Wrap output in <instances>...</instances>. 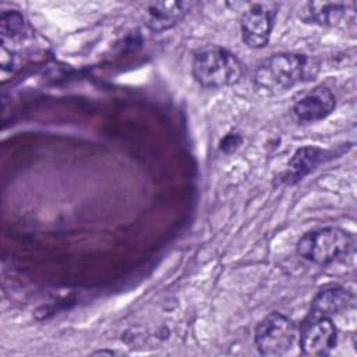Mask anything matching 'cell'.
Here are the masks:
<instances>
[{
    "mask_svg": "<svg viewBox=\"0 0 357 357\" xmlns=\"http://www.w3.org/2000/svg\"><path fill=\"white\" fill-rule=\"evenodd\" d=\"M321 151L317 148H303L298 149L294 158L291 159V174L296 177H303L307 172H310L321 159Z\"/></svg>",
    "mask_w": 357,
    "mask_h": 357,
    "instance_id": "cell-11",
    "label": "cell"
},
{
    "mask_svg": "<svg viewBox=\"0 0 357 357\" xmlns=\"http://www.w3.org/2000/svg\"><path fill=\"white\" fill-rule=\"evenodd\" d=\"M192 75L205 88H223L237 84L243 75V68L233 53L218 46H209L194 54Z\"/></svg>",
    "mask_w": 357,
    "mask_h": 357,
    "instance_id": "cell-2",
    "label": "cell"
},
{
    "mask_svg": "<svg viewBox=\"0 0 357 357\" xmlns=\"http://www.w3.org/2000/svg\"><path fill=\"white\" fill-rule=\"evenodd\" d=\"M336 106V98L326 86H317L303 95L293 106V114L301 123L325 119Z\"/></svg>",
    "mask_w": 357,
    "mask_h": 357,
    "instance_id": "cell-7",
    "label": "cell"
},
{
    "mask_svg": "<svg viewBox=\"0 0 357 357\" xmlns=\"http://www.w3.org/2000/svg\"><path fill=\"white\" fill-rule=\"evenodd\" d=\"M319 67L305 54L282 53L266 59L255 71V84L266 92H283L300 82L312 79Z\"/></svg>",
    "mask_w": 357,
    "mask_h": 357,
    "instance_id": "cell-1",
    "label": "cell"
},
{
    "mask_svg": "<svg viewBox=\"0 0 357 357\" xmlns=\"http://www.w3.org/2000/svg\"><path fill=\"white\" fill-rule=\"evenodd\" d=\"M191 7L184 1H152L142 6L144 24L152 31H166L178 24Z\"/></svg>",
    "mask_w": 357,
    "mask_h": 357,
    "instance_id": "cell-8",
    "label": "cell"
},
{
    "mask_svg": "<svg viewBox=\"0 0 357 357\" xmlns=\"http://www.w3.org/2000/svg\"><path fill=\"white\" fill-rule=\"evenodd\" d=\"M297 339L296 324L283 314L266 315L255 329V344L264 356H282L287 353Z\"/></svg>",
    "mask_w": 357,
    "mask_h": 357,
    "instance_id": "cell-4",
    "label": "cell"
},
{
    "mask_svg": "<svg viewBox=\"0 0 357 357\" xmlns=\"http://www.w3.org/2000/svg\"><path fill=\"white\" fill-rule=\"evenodd\" d=\"M337 331L331 317L308 314L300 329V349L305 356H326L336 346Z\"/></svg>",
    "mask_w": 357,
    "mask_h": 357,
    "instance_id": "cell-6",
    "label": "cell"
},
{
    "mask_svg": "<svg viewBox=\"0 0 357 357\" xmlns=\"http://www.w3.org/2000/svg\"><path fill=\"white\" fill-rule=\"evenodd\" d=\"M353 6V3L343 1H310L304 4L303 10L300 11V17L310 24L333 26L347 17L349 8Z\"/></svg>",
    "mask_w": 357,
    "mask_h": 357,
    "instance_id": "cell-9",
    "label": "cell"
},
{
    "mask_svg": "<svg viewBox=\"0 0 357 357\" xmlns=\"http://www.w3.org/2000/svg\"><path fill=\"white\" fill-rule=\"evenodd\" d=\"M24 29H25V21H24V17L18 11L3 13V15H1V35H3V38L10 36L13 39V38L21 36Z\"/></svg>",
    "mask_w": 357,
    "mask_h": 357,
    "instance_id": "cell-12",
    "label": "cell"
},
{
    "mask_svg": "<svg viewBox=\"0 0 357 357\" xmlns=\"http://www.w3.org/2000/svg\"><path fill=\"white\" fill-rule=\"evenodd\" d=\"M354 250V237L340 227H321L305 233L297 243V252L304 259L328 265Z\"/></svg>",
    "mask_w": 357,
    "mask_h": 357,
    "instance_id": "cell-3",
    "label": "cell"
},
{
    "mask_svg": "<svg viewBox=\"0 0 357 357\" xmlns=\"http://www.w3.org/2000/svg\"><path fill=\"white\" fill-rule=\"evenodd\" d=\"M278 4L275 3H254L241 15L240 29L243 42L252 47H264L271 36Z\"/></svg>",
    "mask_w": 357,
    "mask_h": 357,
    "instance_id": "cell-5",
    "label": "cell"
},
{
    "mask_svg": "<svg viewBox=\"0 0 357 357\" xmlns=\"http://www.w3.org/2000/svg\"><path fill=\"white\" fill-rule=\"evenodd\" d=\"M353 305V294L340 286L319 290L311 303L310 314L332 317Z\"/></svg>",
    "mask_w": 357,
    "mask_h": 357,
    "instance_id": "cell-10",
    "label": "cell"
}]
</instances>
